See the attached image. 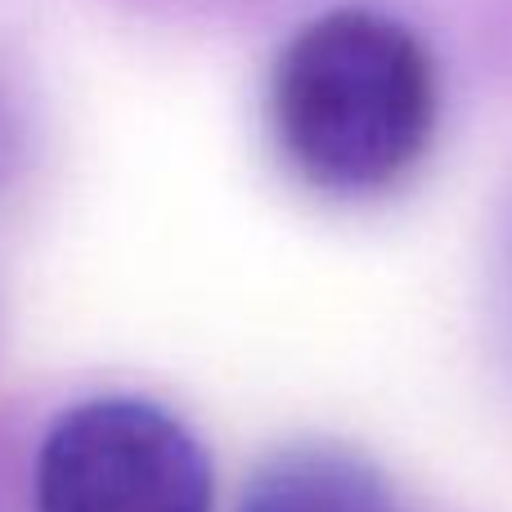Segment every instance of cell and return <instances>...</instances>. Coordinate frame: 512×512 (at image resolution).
I'll return each instance as SVG.
<instances>
[{"mask_svg": "<svg viewBox=\"0 0 512 512\" xmlns=\"http://www.w3.org/2000/svg\"><path fill=\"white\" fill-rule=\"evenodd\" d=\"M270 131L310 189L369 198L400 185L432 149L441 77L409 23L369 5H333L279 45Z\"/></svg>", "mask_w": 512, "mask_h": 512, "instance_id": "6da1fadb", "label": "cell"}, {"mask_svg": "<svg viewBox=\"0 0 512 512\" xmlns=\"http://www.w3.org/2000/svg\"><path fill=\"white\" fill-rule=\"evenodd\" d=\"M36 512H212V463L153 400H86L45 436Z\"/></svg>", "mask_w": 512, "mask_h": 512, "instance_id": "7a4b0ae2", "label": "cell"}, {"mask_svg": "<svg viewBox=\"0 0 512 512\" xmlns=\"http://www.w3.org/2000/svg\"><path fill=\"white\" fill-rule=\"evenodd\" d=\"M239 512H396V499L360 454L306 445L265 463Z\"/></svg>", "mask_w": 512, "mask_h": 512, "instance_id": "3957f363", "label": "cell"}]
</instances>
